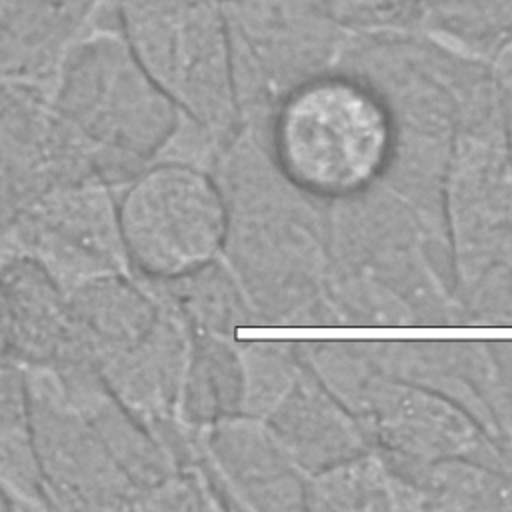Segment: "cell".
<instances>
[{
    "label": "cell",
    "instance_id": "6da1fadb",
    "mask_svg": "<svg viewBox=\"0 0 512 512\" xmlns=\"http://www.w3.org/2000/svg\"><path fill=\"white\" fill-rule=\"evenodd\" d=\"M48 102L88 146L96 176L120 188L160 158L182 114L138 64L118 30L88 28L60 60Z\"/></svg>",
    "mask_w": 512,
    "mask_h": 512
},
{
    "label": "cell",
    "instance_id": "7a4b0ae2",
    "mask_svg": "<svg viewBox=\"0 0 512 512\" xmlns=\"http://www.w3.org/2000/svg\"><path fill=\"white\" fill-rule=\"evenodd\" d=\"M392 144L390 106L352 74H314L298 82L274 116L280 168L316 194L360 188L384 166Z\"/></svg>",
    "mask_w": 512,
    "mask_h": 512
},
{
    "label": "cell",
    "instance_id": "3957f363",
    "mask_svg": "<svg viewBox=\"0 0 512 512\" xmlns=\"http://www.w3.org/2000/svg\"><path fill=\"white\" fill-rule=\"evenodd\" d=\"M118 32L182 118L210 136L238 118L222 0H112Z\"/></svg>",
    "mask_w": 512,
    "mask_h": 512
},
{
    "label": "cell",
    "instance_id": "277c9868",
    "mask_svg": "<svg viewBox=\"0 0 512 512\" xmlns=\"http://www.w3.org/2000/svg\"><path fill=\"white\" fill-rule=\"evenodd\" d=\"M128 270L142 280H176L208 268L228 228L224 198L198 166L156 158L116 188Z\"/></svg>",
    "mask_w": 512,
    "mask_h": 512
},
{
    "label": "cell",
    "instance_id": "5b68a950",
    "mask_svg": "<svg viewBox=\"0 0 512 512\" xmlns=\"http://www.w3.org/2000/svg\"><path fill=\"white\" fill-rule=\"evenodd\" d=\"M34 452L52 510H134L136 492L50 370L26 368Z\"/></svg>",
    "mask_w": 512,
    "mask_h": 512
},
{
    "label": "cell",
    "instance_id": "8992f818",
    "mask_svg": "<svg viewBox=\"0 0 512 512\" xmlns=\"http://www.w3.org/2000/svg\"><path fill=\"white\" fill-rule=\"evenodd\" d=\"M40 262L70 292L80 282L130 272L116 216V188L100 180L54 186L18 214L8 252Z\"/></svg>",
    "mask_w": 512,
    "mask_h": 512
},
{
    "label": "cell",
    "instance_id": "52a82bcc",
    "mask_svg": "<svg viewBox=\"0 0 512 512\" xmlns=\"http://www.w3.org/2000/svg\"><path fill=\"white\" fill-rule=\"evenodd\" d=\"M0 292L10 362L56 376L96 372L80 342L68 292L40 262L24 252H6L0 258Z\"/></svg>",
    "mask_w": 512,
    "mask_h": 512
},
{
    "label": "cell",
    "instance_id": "ba28073f",
    "mask_svg": "<svg viewBox=\"0 0 512 512\" xmlns=\"http://www.w3.org/2000/svg\"><path fill=\"white\" fill-rule=\"evenodd\" d=\"M100 0H0V80L48 94Z\"/></svg>",
    "mask_w": 512,
    "mask_h": 512
},
{
    "label": "cell",
    "instance_id": "9c48e42d",
    "mask_svg": "<svg viewBox=\"0 0 512 512\" xmlns=\"http://www.w3.org/2000/svg\"><path fill=\"white\" fill-rule=\"evenodd\" d=\"M84 352L98 370L138 346L158 324L162 300L132 272L88 278L68 292Z\"/></svg>",
    "mask_w": 512,
    "mask_h": 512
},
{
    "label": "cell",
    "instance_id": "30bf717a",
    "mask_svg": "<svg viewBox=\"0 0 512 512\" xmlns=\"http://www.w3.org/2000/svg\"><path fill=\"white\" fill-rule=\"evenodd\" d=\"M0 492L10 510H52L38 468L26 368L0 362Z\"/></svg>",
    "mask_w": 512,
    "mask_h": 512
},
{
    "label": "cell",
    "instance_id": "8fae6325",
    "mask_svg": "<svg viewBox=\"0 0 512 512\" xmlns=\"http://www.w3.org/2000/svg\"><path fill=\"white\" fill-rule=\"evenodd\" d=\"M422 30L470 50H512V0H424Z\"/></svg>",
    "mask_w": 512,
    "mask_h": 512
},
{
    "label": "cell",
    "instance_id": "7c38bea8",
    "mask_svg": "<svg viewBox=\"0 0 512 512\" xmlns=\"http://www.w3.org/2000/svg\"><path fill=\"white\" fill-rule=\"evenodd\" d=\"M348 36L414 34L422 30L424 0H318Z\"/></svg>",
    "mask_w": 512,
    "mask_h": 512
},
{
    "label": "cell",
    "instance_id": "4fadbf2b",
    "mask_svg": "<svg viewBox=\"0 0 512 512\" xmlns=\"http://www.w3.org/2000/svg\"><path fill=\"white\" fill-rule=\"evenodd\" d=\"M22 208H24L22 196L18 194L16 186L0 168V258L8 252L12 228Z\"/></svg>",
    "mask_w": 512,
    "mask_h": 512
},
{
    "label": "cell",
    "instance_id": "5bb4252c",
    "mask_svg": "<svg viewBox=\"0 0 512 512\" xmlns=\"http://www.w3.org/2000/svg\"><path fill=\"white\" fill-rule=\"evenodd\" d=\"M0 362H10V360H8V336H6V320H4L2 292H0Z\"/></svg>",
    "mask_w": 512,
    "mask_h": 512
},
{
    "label": "cell",
    "instance_id": "9a60e30c",
    "mask_svg": "<svg viewBox=\"0 0 512 512\" xmlns=\"http://www.w3.org/2000/svg\"><path fill=\"white\" fill-rule=\"evenodd\" d=\"M14 96H16V86H12V84L0 80V116H2L4 110L12 104Z\"/></svg>",
    "mask_w": 512,
    "mask_h": 512
},
{
    "label": "cell",
    "instance_id": "2e32d148",
    "mask_svg": "<svg viewBox=\"0 0 512 512\" xmlns=\"http://www.w3.org/2000/svg\"><path fill=\"white\" fill-rule=\"evenodd\" d=\"M0 510H10V506H8V502H6V498L2 496V492H0Z\"/></svg>",
    "mask_w": 512,
    "mask_h": 512
}]
</instances>
